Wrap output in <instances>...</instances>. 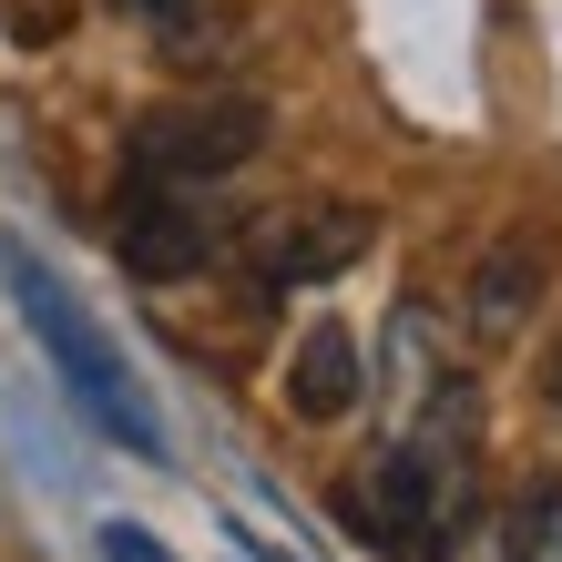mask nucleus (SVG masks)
Here are the masks:
<instances>
[{
    "label": "nucleus",
    "instance_id": "1",
    "mask_svg": "<svg viewBox=\"0 0 562 562\" xmlns=\"http://www.w3.org/2000/svg\"><path fill=\"white\" fill-rule=\"evenodd\" d=\"M0 277H11V296H21V317H31V338L52 348V369H61V389L113 429L123 450H164V429H154V409L134 400V379H123V358L82 327V307H72V286H61L31 246H0Z\"/></svg>",
    "mask_w": 562,
    "mask_h": 562
},
{
    "label": "nucleus",
    "instance_id": "2",
    "mask_svg": "<svg viewBox=\"0 0 562 562\" xmlns=\"http://www.w3.org/2000/svg\"><path fill=\"white\" fill-rule=\"evenodd\" d=\"M256 144H267V103H256V92H194V103L144 113L123 164H134V184H215V175H236Z\"/></svg>",
    "mask_w": 562,
    "mask_h": 562
},
{
    "label": "nucleus",
    "instance_id": "3",
    "mask_svg": "<svg viewBox=\"0 0 562 562\" xmlns=\"http://www.w3.org/2000/svg\"><path fill=\"white\" fill-rule=\"evenodd\" d=\"M113 256H123L144 286L205 277L215 256H225V215L205 205V184H123V205H113Z\"/></svg>",
    "mask_w": 562,
    "mask_h": 562
},
{
    "label": "nucleus",
    "instance_id": "4",
    "mask_svg": "<svg viewBox=\"0 0 562 562\" xmlns=\"http://www.w3.org/2000/svg\"><path fill=\"white\" fill-rule=\"evenodd\" d=\"M369 236H379L369 205H307V215L267 225V246H256V286H327V277H348L358 256H369Z\"/></svg>",
    "mask_w": 562,
    "mask_h": 562
},
{
    "label": "nucleus",
    "instance_id": "5",
    "mask_svg": "<svg viewBox=\"0 0 562 562\" xmlns=\"http://www.w3.org/2000/svg\"><path fill=\"white\" fill-rule=\"evenodd\" d=\"M358 389H369V369H358V338H348L338 317H317L307 338H296V358H286V409L327 429V419L358 409Z\"/></svg>",
    "mask_w": 562,
    "mask_h": 562
},
{
    "label": "nucleus",
    "instance_id": "6",
    "mask_svg": "<svg viewBox=\"0 0 562 562\" xmlns=\"http://www.w3.org/2000/svg\"><path fill=\"white\" fill-rule=\"evenodd\" d=\"M542 277H552V246H542V236H502V246L471 267V338H512V327L532 317Z\"/></svg>",
    "mask_w": 562,
    "mask_h": 562
},
{
    "label": "nucleus",
    "instance_id": "7",
    "mask_svg": "<svg viewBox=\"0 0 562 562\" xmlns=\"http://www.w3.org/2000/svg\"><path fill=\"white\" fill-rule=\"evenodd\" d=\"M491 552H502V562H562V481H521L502 502Z\"/></svg>",
    "mask_w": 562,
    "mask_h": 562
},
{
    "label": "nucleus",
    "instance_id": "8",
    "mask_svg": "<svg viewBox=\"0 0 562 562\" xmlns=\"http://www.w3.org/2000/svg\"><path fill=\"white\" fill-rule=\"evenodd\" d=\"M61 21H72L61 0H11V42H52Z\"/></svg>",
    "mask_w": 562,
    "mask_h": 562
},
{
    "label": "nucleus",
    "instance_id": "9",
    "mask_svg": "<svg viewBox=\"0 0 562 562\" xmlns=\"http://www.w3.org/2000/svg\"><path fill=\"white\" fill-rule=\"evenodd\" d=\"M103 552H113V562H175L154 532H134V521H103Z\"/></svg>",
    "mask_w": 562,
    "mask_h": 562
},
{
    "label": "nucleus",
    "instance_id": "10",
    "mask_svg": "<svg viewBox=\"0 0 562 562\" xmlns=\"http://www.w3.org/2000/svg\"><path fill=\"white\" fill-rule=\"evenodd\" d=\"M113 11H123V21H154V31H164V21H184L194 0H113Z\"/></svg>",
    "mask_w": 562,
    "mask_h": 562
}]
</instances>
